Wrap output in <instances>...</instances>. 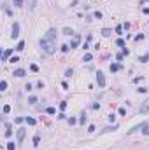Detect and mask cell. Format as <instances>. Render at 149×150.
Segmentation results:
<instances>
[{"label":"cell","instance_id":"1","mask_svg":"<svg viewBox=\"0 0 149 150\" xmlns=\"http://www.w3.org/2000/svg\"><path fill=\"white\" fill-rule=\"evenodd\" d=\"M40 47H42V51L46 52V54H55L56 52V44L55 40H47V38H40Z\"/></svg>","mask_w":149,"mask_h":150},{"label":"cell","instance_id":"2","mask_svg":"<svg viewBox=\"0 0 149 150\" xmlns=\"http://www.w3.org/2000/svg\"><path fill=\"white\" fill-rule=\"evenodd\" d=\"M140 129H142V133H144V134H149V124H147L146 121H144L142 124H139V126L132 127V129L128 131V134H132V133H137V131H140Z\"/></svg>","mask_w":149,"mask_h":150},{"label":"cell","instance_id":"3","mask_svg":"<svg viewBox=\"0 0 149 150\" xmlns=\"http://www.w3.org/2000/svg\"><path fill=\"white\" fill-rule=\"evenodd\" d=\"M97 84L98 87H105V75L102 72H97Z\"/></svg>","mask_w":149,"mask_h":150},{"label":"cell","instance_id":"4","mask_svg":"<svg viewBox=\"0 0 149 150\" xmlns=\"http://www.w3.org/2000/svg\"><path fill=\"white\" fill-rule=\"evenodd\" d=\"M19 37V23H14L12 25V33H11V38L14 40V38Z\"/></svg>","mask_w":149,"mask_h":150},{"label":"cell","instance_id":"5","mask_svg":"<svg viewBox=\"0 0 149 150\" xmlns=\"http://www.w3.org/2000/svg\"><path fill=\"white\" fill-rule=\"evenodd\" d=\"M25 136H26V129H25V127H19V129H18V143L23 142Z\"/></svg>","mask_w":149,"mask_h":150},{"label":"cell","instance_id":"6","mask_svg":"<svg viewBox=\"0 0 149 150\" xmlns=\"http://www.w3.org/2000/svg\"><path fill=\"white\" fill-rule=\"evenodd\" d=\"M44 38H47V40H56V30L51 28V30L46 33V37H44Z\"/></svg>","mask_w":149,"mask_h":150},{"label":"cell","instance_id":"7","mask_svg":"<svg viewBox=\"0 0 149 150\" xmlns=\"http://www.w3.org/2000/svg\"><path fill=\"white\" fill-rule=\"evenodd\" d=\"M139 112H140V113H147V112H149V100H146V101H144V103L140 105Z\"/></svg>","mask_w":149,"mask_h":150},{"label":"cell","instance_id":"8","mask_svg":"<svg viewBox=\"0 0 149 150\" xmlns=\"http://www.w3.org/2000/svg\"><path fill=\"white\" fill-rule=\"evenodd\" d=\"M79 42H81V35L75 33V35H74V40L70 42V47H72V49H75V47L79 46Z\"/></svg>","mask_w":149,"mask_h":150},{"label":"cell","instance_id":"9","mask_svg":"<svg viewBox=\"0 0 149 150\" xmlns=\"http://www.w3.org/2000/svg\"><path fill=\"white\" fill-rule=\"evenodd\" d=\"M12 75H14V77H25V75H26V72H25L23 68H16L14 72H12Z\"/></svg>","mask_w":149,"mask_h":150},{"label":"cell","instance_id":"10","mask_svg":"<svg viewBox=\"0 0 149 150\" xmlns=\"http://www.w3.org/2000/svg\"><path fill=\"white\" fill-rule=\"evenodd\" d=\"M5 136L7 138L12 136V124H9V122H5Z\"/></svg>","mask_w":149,"mask_h":150},{"label":"cell","instance_id":"11","mask_svg":"<svg viewBox=\"0 0 149 150\" xmlns=\"http://www.w3.org/2000/svg\"><path fill=\"white\" fill-rule=\"evenodd\" d=\"M11 54H12V49H5V51H4V54H2V61H7Z\"/></svg>","mask_w":149,"mask_h":150},{"label":"cell","instance_id":"12","mask_svg":"<svg viewBox=\"0 0 149 150\" xmlns=\"http://www.w3.org/2000/svg\"><path fill=\"white\" fill-rule=\"evenodd\" d=\"M25 122H26L28 126H35V124H37V121H35L33 117H25Z\"/></svg>","mask_w":149,"mask_h":150},{"label":"cell","instance_id":"13","mask_svg":"<svg viewBox=\"0 0 149 150\" xmlns=\"http://www.w3.org/2000/svg\"><path fill=\"white\" fill-rule=\"evenodd\" d=\"M23 49H25V42H23V40H19V42H18V46H16V51H19V52H21Z\"/></svg>","mask_w":149,"mask_h":150},{"label":"cell","instance_id":"14","mask_svg":"<svg viewBox=\"0 0 149 150\" xmlns=\"http://www.w3.org/2000/svg\"><path fill=\"white\" fill-rule=\"evenodd\" d=\"M32 142H33V145H35V147H37V145L40 143V134L37 133V134H35V136H33V140H32Z\"/></svg>","mask_w":149,"mask_h":150},{"label":"cell","instance_id":"15","mask_svg":"<svg viewBox=\"0 0 149 150\" xmlns=\"http://www.w3.org/2000/svg\"><path fill=\"white\" fill-rule=\"evenodd\" d=\"M86 121H88V117H86V113H81V117H79V122H81V124H86Z\"/></svg>","mask_w":149,"mask_h":150},{"label":"cell","instance_id":"16","mask_svg":"<svg viewBox=\"0 0 149 150\" xmlns=\"http://www.w3.org/2000/svg\"><path fill=\"white\" fill-rule=\"evenodd\" d=\"M119 68H121V65H118V63H112L111 65V72H118Z\"/></svg>","mask_w":149,"mask_h":150},{"label":"cell","instance_id":"17","mask_svg":"<svg viewBox=\"0 0 149 150\" xmlns=\"http://www.w3.org/2000/svg\"><path fill=\"white\" fill-rule=\"evenodd\" d=\"M46 112L49 113V115H55V113H56V108H55V107H47Z\"/></svg>","mask_w":149,"mask_h":150},{"label":"cell","instance_id":"18","mask_svg":"<svg viewBox=\"0 0 149 150\" xmlns=\"http://www.w3.org/2000/svg\"><path fill=\"white\" fill-rule=\"evenodd\" d=\"M23 2H25V0H12L14 7H23Z\"/></svg>","mask_w":149,"mask_h":150},{"label":"cell","instance_id":"19","mask_svg":"<svg viewBox=\"0 0 149 150\" xmlns=\"http://www.w3.org/2000/svg\"><path fill=\"white\" fill-rule=\"evenodd\" d=\"M111 33H112V32H111L109 28H103V30H102V35H103V37H111Z\"/></svg>","mask_w":149,"mask_h":150},{"label":"cell","instance_id":"20","mask_svg":"<svg viewBox=\"0 0 149 150\" xmlns=\"http://www.w3.org/2000/svg\"><path fill=\"white\" fill-rule=\"evenodd\" d=\"M91 59H93V56L89 54V52H88V54H84V58H83V61H84V63H88V61H91Z\"/></svg>","mask_w":149,"mask_h":150},{"label":"cell","instance_id":"21","mask_svg":"<svg viewBox=\"0 0 149 150\" xmlns=\"http://www.w3.org/2000/svg\"><path fill=\"white\" fill-rule=\"evenodd\" d=\"M63 33H65V35H75L72 28H63Z\"/></svg>","mask_w":149,"mask_h":150},{"label":"cell","instance_id":"22","mask_svg":"<svg viewBox=\"0 0 149 150\" xmlns=\"http://www.w3.org/2000/svg\"><path fill=\"white\" fill-rule=\"evenodd\" d=\"M147 59H149V52H147V54H144V56H140V58H139V61H140V63H146Z\"/></svg>","mask_w":149,"mask_h":150},{"label":"cell","instance_id":"23","mask_svg":"<svg viewBox=\"0 0 149 150\" xmlns=\"http://www.w3.org/2000/svg\"><path fill=\"white\" fill-rule=\"evenodd\" d=\"M5 89H7V82L2 80V82H0V91H5Z\"/></svg>","mask_w":149,"mask_h":150},{"label":"cell","instance_id":"24","mask_svg":"<svg viewBox=\"0 0 149 150\" xmlns=\"http://www.w3.org/2000/svg\"><path fill=\"white\" fill-rule=\"evenodd\" d=\"M28 103L35 105V103H37V96H30V98H28Z\"/></svg>","mask_w":149,"mask_h":150},{"label":"cell","instance_id":"25","mask_svg":"<svg viewBox=\"0 0 149 150\" xmlns=\"http://www.w3.org/2000/svg\"><path fill=\"white\" fill-rule=\"evenodd\" d=\"M69 49H72V47L67 46V44H63V46H61V52H69Z\"/></svg>","mask_w":149,"mask_h":150},{"label":"cell","instance_id":"26","mask_svg":"<svg viewBox=\"0 0 149 150\" xmlns=\"http://www.w3.org/2000/svg\"><path fill=\"white\" fill-rule=\"evenodd\" d=\"M7 150H16V145L12 143V142H9L7 143Z\"/></svg>","mask_w":149,"mask_h":150},{"label":"cell","instance_id":"27","mask_svg":"<svg viewBox=\"0 0 149 150\" xmlns=\"http://www.w3.org/2000/svg\"><path fill=\"white\" fill-rule=\"evenodd\" d=\"M121 32H123V25H118V26H116V33L121 35Z\"/></svg>","mask_w":149,"mask_h":150},{"label":"cell","instance_id":"28","mask_svg":"<svg viewBox=\"0 0 149 150\" xmlns=\"http://www.w3.org/2000/svg\"><path fill=\"white\" fill-rule=\"evenodd\" d=\"M116 44H118L119 47H125V40H123V38H118V42H116Z\"/></svg>","mask_w":149,"mask_h":150},{"label":"cell","instance_id":"29","mask_svg":"<svg viewBox=\"0 0 149 150\" xmlns=\"http://www.w3.org/2000/svg\"><path fill=\"white\" fill-rule=\"evenodd\" d=\"M72 73H74V72H72V68H67V70H65V77H70Z\"/></svg>","mask_w":149,"mask_h":150},{"label":"cell","instance_id":"30","mask_svg":"<svg viewBox=\"0 0 149 150\" xmlns=\"http://www.w3.org/2000/svg\"><path fill=\"white\" fill-rule=\"evenodd\" d=\"M65 108H67V101H61V103H60V110L63 112V110H65Z\"/></svg>","mask_w":149,"mask_h":150},{"label":"cell","instance_id":"31","mask_svg":"<svg viewBox=\"0 0 149 150\" xmlns=\"http://www.w3.org/2000/svg\"><path fill=\"white\" fill-rule=\"evenodd\" d=\"M114 129H118V126H112V127H105V129H103V133H107V131H114Z\"/></svg>","mask_w":149,"mask_h":150},{"label":"cell","instance_id":"32","mask_svg":"<svg viewBox=\"0 0 149 150\" xmlns=\"http://www.w3.org/2000/svg\"><path fill=\"white\" fill-rule=\"evenodd\" d=\"M30 70H32V72H39V67H37V65H30Z\"/></svg>","mask_w":149,"mask_h":150},{"label":"cell","instance_id":"33","mask_svg":"<svg viewBox=\"0 0 149 150\" xmlns=\"http://www.w3.org/2000/svg\"><path fill=\"white\" fill-rule=\"evenodd\" d=\"M23 121H25L23 117H16V119H14V122H16V124H21V122H23Z\"/></svg>","mask_w":149,"mask_h":150},{"label":"cell","instance_id":"34","mask_svg":"<svg viewBox=\"0 0 149 150\" xmlns=\"http://www.w3.org/2000/svg\"><path fill=\"white\" fill-rule=\"evenodd\" d=\"M11 112V105H5V107H4V113H9Z\"/></svg>","mask_w":149,"mask_h":150},{"label":"cell","instance_id":"35","mask_svg":"<svg viewBox=\"0 0 149 150\" xmlns=\"http://www.w3.org/2000/svg\"><path fill=\"white\" fill-rule=\"evenodd\" d=\"M9 61H11V63H18V61H19V58H18V56H12Z\"/></svg>","mask_w":149,"mask_h":150},{"label":"cell","instance_id":"36","mask_svg":"<svg viewBox=\"0 0 149 150\" xmlns=\"http://www.w3.org/2000/svg\"><path fill=\"white\" fill-rule=\"evenodd\" d=\"M75 122H77V121H75V119H74V117H70V119H69V124H70V126H74V124H75Z\"/></svg>","mask_w":149,"mask_h":150},{"label":"cell","instance_id":"37","mask_svg":"<svg viewBox=\"0 0 149 150\" xmlns=\"http://www.w3.org/2000/svg\"><path fill=\"white\" fill-rule=\"evenodd\" d=\"M147 89H146V87H139V89H137V92H139V94H140V92H142V94H144V92H146Z\"/></svg>","mask_w":149,"mask_h":150},{"label":"cell","instance_id":"38","mask_svg":"<svg viewBox=\"0 0 149 150\" xmlns=\"http://www.w3.org/2000/svg\"><path fill=\"white\" fill-rule=\"evenodd\" d=\"M116 121V115H114V113H111V115H109V122H114Z\"/></svg>","mask_w":149,"mask_h":150},{"label":"cell","instance_id":"39","mask_svg":"<svg viewBox=\"0 0 149 150\" xmlns=\"http://www.w3.org/2000/svg\"><path fill=\"white\" fill-rule=\"evenodd\" d=\"M93 16H95V17H97V19H100V17H102V12H98V11H97V12H95V14H93Z\"/></svg>","mask_w":149,"mask_h":150},{"label":"cell","instance_id":"40","mask_svg":"<svg viewBox=\"0 0 149 150\" xmlns=\"http://www.w3.org/2000/svg\"><path fill=\"white\" fill-rule=\"evenodd\" d=\"M142 38H144V33H140V35H137V37H135V40L139 42V40H142Z\"/></svg>","mask_w":149,"mask_h":150},{"label":"cell","instance_id":"41","mask_svg":"<svg viewBox=\"0 0 149 150\" xmlns=\"http://www.w3.org/2000/svg\"><path fill=\"white\" fill-rule=\"evenodd\" d=\"M91 108H93V110H98V108H100V103H93Z\"/></svg>","mask_w":149,"mask_h":150},{"label":"cell","instance_id":"42","mask_svg":"<svg viewBox=\"0 0 149 150\" xmlns=\"http://www.w3.org/2000/svg\"><path fill=\"white\" fill-rule=\"evenodd\" d=\"M93 131H95V126H93V124L88 126V133H93Z\"/></svg>","mask_w":149,"mask_h":150},{"label":"cell","instance_id":"43","mask_svg":"<svg viewBox=\"0 0 149 150\" xmlns=\"http://www.w3.org/2000/svg\"><path fill=\"white\" fill-rule=\"evenodd\" d=\"M123 56H125L123 52H119V54H116V59H123Z\"/></svg>","mask_w":149,"mask_h":150},{"label":"cell","instance_id":"44","mask_svg":"<svg viewBox=\"0 0 149 150\" xmlns=\"http://www.w3.org/2000/svg\"><path fill=\"white\" fill-rule=\"evenodd\" d=\"M142 12H144V14H149V7H144V9H142Z\"/></svg>","mask_w":149,"mask_h":150}]
</instances>
